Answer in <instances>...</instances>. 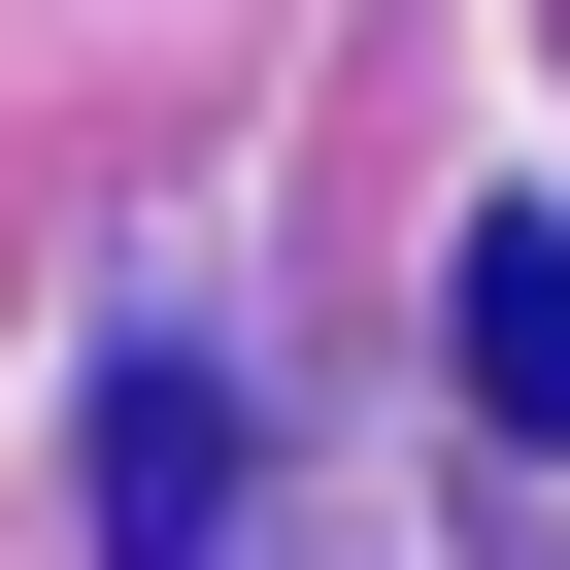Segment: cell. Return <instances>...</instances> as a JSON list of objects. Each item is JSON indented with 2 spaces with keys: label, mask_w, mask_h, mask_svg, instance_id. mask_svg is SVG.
<instances>
[{
  "label": "cell",
  "mask_w": 570,
  "mask_h": 570,
  "mask_svg": "<svg viewBox=\"0 0 570 570\" xmlns=\"http://www.w3.org/2000/svg\"><path fill=\"white\" fill-rule=\"evenodd\" d=\"M470 436H503V470H570V202H503V235H470Z\"/></svg>",
  "instance_id": "cell-1"
},
{
  "label": "cell",
  "mask_w": 570,
  "mask_h": 570,
  "mask_svg": "<svg viewBox=\"0 0 570 570\" xmlns=\"http://www.w3.org/2000/svg\"><path fill=\"white\" fill-rule=\"evenodd\" d=\"M202 470H235V403H202V370H135V403H101V537H235Z\"/></svg>",
  "instance_id": "cell-2"
}]
</instances>
